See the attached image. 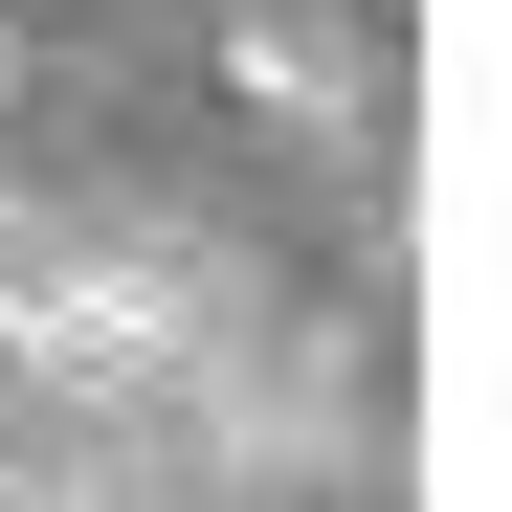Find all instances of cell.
Wrapping results in <instances>:
<instances>
[{
  "label": "cell",
  "mask_w": 512,
  "mask_h": 512,
  "mask_svg": "<svg viewBox=\"0 0 512 512\" xmlns=\"http://www.w3.org/2000/svg\"><path fill=\"white\" fill-rule=\"evenodd\" d=\"M23 379H67V401H156L201 357V290L156 268V245H45V290H23V334H0Z\"/></svg>",
  "instance_id": "obj_1"
},
{
  "label": "cell",
  "mask_w": 512,
  "mask_h": 512,
  "mask_svg": "<svg viewBox=\"0 0 512 512\" xmlns=\"http://www.w3.org/2000/svg\"><path fill=\"white\" fill-rule=\"evenodd\" d=\"M223 67H245V112H290V134H334V112H357V45H334V23H268V0L223 23Z\"/></svg>",
  "instance_id": "obj_2"
},
{
  "label": "cell",
  "mask_w": 512,
  "mask_h": 512,
  "mask_svg": "<svg viewBox=\"0 0 512 512\" xmlns=\"http://www.w3.org/2000/svg\"><path fill=\"white\" fill-rule=\"evenodd\" d=\"M23 290H45V223H23V201H0V334H23Z\"/></svg>",
  "instance_id": "obj_3"
}]
</instances>
